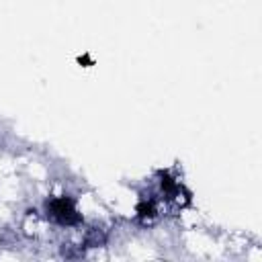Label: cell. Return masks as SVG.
Wrapping results in <instances>:
<instances>
[{
  "label": "cell",
  "mask_w": 262,
  "mask_h": 262,
  "mask_svg": "<svg viewBox=\"0 0 262 262\" xmlns=\"http://www.w3.org/2000/svg\"><path fill=\"white\" fill-rule=\"evenodd\" d=\"M49 211H51V215H53L59 223L74 225V223H78V221H80V215L76 213L74 203H72V199H68V196L53 199V201L49 203Z\"/></svg>",
  "instance_id": "obj_1"
}]
</instances>
